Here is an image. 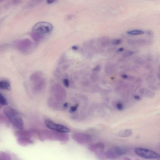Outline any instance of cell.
I'll return each instance as SVG.
<instances>
[{
    "mask_svg": "<svg viewBox=\"0 0 160 160\" xmlns=\"http://www.w3.org/2000/svg\"><path fill=\"white\" fill-rule=\"evenodd\" d=\"M116 106L117 109L119 111H122L124 108L122 104L120 102L117 103Z\"/></svg>",
    "mask_w": 160,
    "mask_h": 160,
    "instance_id": "obj_23",
    "label": "cell"
},
{
    "mask_svg": "<svg viewBox=\"0 0 160 160\" xmlns=\"http://www.w3.org/2000/svg\"><path fill=\"white\" fill-rule=\"evenodd\" d=\"M56 1L54 0H48L47 1V3L48 4H52L54 3Z\"/></svg>",
    "mask_w": 160,
    "mask_h": 160,
    "instance_id": "obj_31",
    "label": "cell"
},
{
    "mask_svg": "<svg viewBox=\"0 0 160 160\" xmlns=\"http://www.w3.org/2000/svg\"><path fill=\"white\" fill-rule=\"evenodd\" d=\"M134 160H140V159L138 158H137L136 159H134Z\"/></svg>",
    "mask_w": 160,
    "mask_h": 160,
    "instance_id": "obj_37",
    "label": "cell"
},
{
    "mask_svg": "<svg viewBox=\"0 0 160 160\" xmlns=\"http://www.w3.org/2000/svg\"><path fill=\"white\" fill-rule=\"evenodd\" d=\"M95 156L99 160H107L106 152L103 151H101L95 153Z\"/></svg>",
    "mask_w": 160,
    "mask_h": 160,
    "instance_id": "obj_14",
    "label": "cell"
},
{
    "mask_svg": "<svg viewBox=\"0 0 160 160\" xmlns=\"http://www.w3.org/2000/svg\"><path fill=\"white\" fill-rule=\"evenodd\" d=\"M0 89L4 90H10L11 87L10 82L7 80L0 81Z\"/></svg>",
    "mask_w": 160,
    "mask_h": 160,
    "instance_id": "obj_12",
    "label": "cell"
},
{
    "mask_svg": "<svg viewBox=\"0 0 160 160\" xmlns=\"http://www.w3.org/2000/svg\"><path fill=\"white\" fill-rule=\"evenodd\" d=\"M88 149L90 151L95 153L98 151H103L105 146L102 143L91 144L89 145Z\"/></svg>",
    "mask_w": 160,
    "mask_h": 160,
    "instance_id": "obj_11",
    "label": "cell"
},
{
    "mask_svg": "<svg viewBox=\"0 0 160 160\" xmlns=\"http://www.w3.org/2000/svg\"><path fill=\"white\" fill-rule=\"evenodd\" d=\"M124 49L123 48H120L118 49L117 52H122L124 51Z\"/></svg>",
    "mask_w": 160,
    "mask_h": 160,
    "instance_id": "obj_32",
    "label": "cell"
},
{
    "mask_svg": "<svg viewBox=\"0 0 160 160\" xmlns=\"http://www.w3.org/2000/svg\"><path fill=\"white\" fill-rule=\"evenodd\" d=\"M72 49L74 50H78V48L77 46H73L72 47Z\"/></svg>",
    "mask_w": 160,
    "mask_h": 160,
    "instance_id": "obj_35",
    "label": "cell"
},
{
    "mask_svg": "<svg viewBox=\"0 0 160 160\" xmlns=\"http://www.w3.org/2000/svg\"><path fill=\"white\" fill-rule=\"evenodd\" d=\"M10 2V4H11L17 6L20 4L22 2V1H20V0H13V1H12Z\"/></svg>",
    "mask_w": 160,
    "mask_h": 160,
    "instance_id": "obj_21",
    "label": "cell"
},
{
    "mask_svg": "<svg viewBox=\"0 0 160 160\" xmlns=\"http://www.w3.org/2000/svg\"><path fill=\"white\" fill-rule=\"evenodd\" d=\"M33 45L32 41L28 39H24L17 41L15 46L21 52L26 53L31 50Z\"/></svg>",
    "mask_w": 160,
    "mask_h": 160,
    "instance_id": "obj_8",
    "label": "cell"
},
{
    "mask_svg": "<svg viewBox=\"0 0 160 160\" xmlns=\"http://www.w3.org/2000/svg\"><path fill=\"white\" fill-rule=\"evenodd\" d=\"M134 151L139 157L146 159H159L160 156L158 153L151 150L142 147H137Z\"/></svg>",
    "mask_w": 160,
    "mask_h": 160,
    "instance_id": "obj_5",
    "label": "cell"
},
{
    "mask_svg": "<svg viewBox=\"0 0 160 160\" xmlns=\"http://www.w3.org/2000/svg\"><path fill=\"white\" fill-rule=\"evenodd\" d=\"M120 160H133L130 157L127 156H124L122 157Z\"/></svg>",
    "mask_w": 160,
    "mask_h": 160,
    "instance_id": "obj_29",
    "label": "cell"
},
{
    "mask_svg": "<svg viewBox=\"0 0 160 160\" xmlns=\"http://www.w3.org/2000/svg\"><path fill=\"white\" fill-rule=\"evenodd\" d=\"M52 90L54 95L56 99L57 98V99L59 101L64 99L66 96V93L62 86L56 84L54 86Z\"/></svg>",
    "mask_w": 160,
    "mask_h": 160,
    "instance_id": "obj_10",
    "label": "cell"
},
{
    "mask_svg": "<svg viewBox=\"0 0 160 160\" xmlns=\"http://www.w3.org/2000/svg\"><path fill=\"white\" fill-rule=\"evenodd\" d=\"M63 84L65 87L68 88L69 87L70 83L69 80L67 79H64L63 81Z\"/></svg>",
    "mask_w": 160,
    "mask_h": 160,
    "instance_id": "obj_25",
    "label": "cell"
},
{
    "mask_svg": "<svg viewBox=\"0 0 160 160\" xmlns=\"http://www.w3.org/2000/svg\"><path fill=\"white\" fill-rule=\"evenodd\" d=\"M134 54V52L132 51H128L123 54V57L124 58H127L132 56Z\"/></svg>",
    "mask_w": 160,
    "mask_h": 160,
    "instance_id": "obj_19",
    "label": "cell"
},
{
    "mask_svg": "<svg viewBox=\"0 0 160 160\" xmlns=\"http://www.w3.org/2000/svg\"><path fill=\"white\" fill-rule=\"evenodd\" d=\"M3 112L12 124L20 130H22L23 121L20 114L17 111L10 107L6 106L4 108Z\"/></svg>",
    "mask_w": 160,
    "mask_h": 160,
    "instance_id": "obj_2",
    "label": "cell"
},
{
    "mask_svg": "<svg viewBox=\"0 0 160 160\" xmlns=\"http://www.w3.org/2000/svg\"><path fill=\"white\" fill-rule=\"evenodd\" d=\"M68 104L67 103H65L63 104V106L64 108H67L68 107Z\"/></svg>",
    "mask_w": 160,
    "mask_h": 160,
    "instance_id": "obj_34",
    "label": "cell"
},
{
    "mask_svg": "<svg viewBox=\"0 0 160 160\" xmlns=\"http://www.w3.org/2000/svg\"><path fill=\"white\" fill-rule=\"evenodd\" d=\"M101 66L100 65H98L95 66L92 70V71L94 72H98L100 71L101 69Z\"/></svg>",
    "mask_w": 160,
    "mask_h": 160,
    "instance_id": "obj_26",
    "label": "cell"
},
{
    "mask_svg": "<svg viewBox=\"0 0 160 160\" xmlns=\"http://www.w3.org/2000/svg\"><path fill=\"white\" fill-rule=\"evenodd\" d=\"M0 104L3 106H6L8 104L7 100L1 93H0Z\"/></svg>",
    "mask_w": 160,
    "mask_h": 160,
    "instance_id": "obj_18",
    "label": "cell"
},
{
    "mask_svg": "<svg viewBox=\"0 0 160 160\" xmlns=\"http://www.w3.org/2000/svg\"><path fill=\"white\" fill-rule=\"evenodd\" d=\"M78 106V104H77L75 106L71 107L70 108V112L71 113H74L77 110Z\"/></svg>",
    "mask_w": 160,
    "mask_h": 160,
    "instance_id": "obj_24",
    "label": "cell"
},
{
    "mask_svg": "<svg viewBox=\"0 0 160 160\" xmlns=\"http://www.w3.org/2000/svg\"><path fill=\"white\" fill-rule=\"evenodd\" d=\"M121 77L124 79H127L128 78V76L126 74H123L122 75Z\"/></svg>",
    "mask_w": 160,
    "mask_h": 160,
    "instance_id": "obj_33",
    "label": "cell"
},
{
    "mask_svg": "<svg viewBox=\"0 0 160 160\" xmlns=\"http://www.w3.org/2000/svg\"><path fill=\"white\" fill-rule=\"evenodd\" d=\"M39 138L42 141L48 140L64 142H67L70 139L69 135L67 133L47 130L41 131L39 134Z\"/></svg>",
    "mask_w": 160,
    "mask_h": 160,
    "instance_id": "obj_1",
    "label": "cell"
},
{
    "mask_svg": "<svg viewBox=\"0 0 160 160\" xmlns=\"http://www.w3.org/2000/svg\"><path fill=\"white\" fill-rule=\"evenodd\" d=\"M2 108V105H1V104H0V110H1Z\"/></svg>",
    "mask_w": 160,
    "mask_h": 160,
    "instance_id": "obj_36",
    "label": "cell"
},
{
    "mask_svg": "<svg viewBox=\"0 0 160 160\" xmlns=\"http://www.w3.org/2000/svg\"><path fill=\"white\" fill-rule=\"evenodd\" d=\"M30 79L34 84V90L35 91L39 92L43 88L45 82L42 78L41 73L37 72L33 73L31 76Z\"/></svg>",
    "mask_w": 160,
    "mask_h": 160,
    "instance_id": "obj_6",
    "label": "cell"
},
{
    "mask_svg": "<svg viewBox=\"0 0 160 160\" xmlns=\"http://www.w3.org/2000/svg\"><path fill=\"white\" fill-rule=\"evenodd\" d=\"M45 124L47 127L52 131L65 133L70 131V130L68 128L62 125L55 123L48 119L46 120Z\"/></svg>",
    "mask_w": 160,
    "mask_h": 160,
    "instance_id": "obj_9",
    "label": "cell"
},
{
    "mask_svg": "<svg viewBox=\"0 0 160 160\" xmlns=\"http://www.w3.org/2000/svg\"><path fill=\"white\" fill-rule=\"evenodd\" d=\"M122 40L121 39L113 40L112 42V44L114 45H118L121 43Z\"/></svg>",
    "mask_w": 160,
    "mask_h": 160,
    "instance_id": "obj_20",
    "label": "cell"
},
{
    "mask_svg": "<svg viewBox=\"0 0 160 160\" xmlns=\"http://www.w3.org/2000/svg\"><path fill=\"white\" fill-rule=\"evenodd\" d=\"M134 98L137 101H140L141 99V98L140 96L138 95H135L134 97Z\"/></svg>",
    "mask_w": 160,
    "mask_h": 160,
    "instance_id": "obj_30",
    "label": "cell"
},
{
    "mask_svg": "<svg viewBox=\"0 0 160 160\" xmlns=\"http://www.w3.org/2000/svg\"><path fill=\"white\" fill-rule=\"evenodd\" d=\"M146 34L148 36L151 37L153 35V33L151 30H147L146 32Z\"/></svg>",
    "mask_w": 160,
    "mask_h": 160,
    "instance_id": "obj_27",
    "label": "cell"
},
{
    "mask_svg": "<svg viewBox=\"0 0 160 160\" xmlns=\"http://www.w3.org/2000/svg\"><path fill=\"white\" fill-rule=\"evenodd\" d=\"M94 74H93L91 76L92 79H93L94 81H96L98 79V76L95 74V73Z\"/></svg>",
    "mask_w": 160,
    "mask_h": 160,
    "instance_id": "obj_28",
    "label": "cell"
},
{
    "mask_svg": "<svg viewBox=\"0 0 160 160\" xmlns=\"http://www.w3.org/2000/svg\"><path fill=\"white\" fill-rule=\"evenodd\" d=\"M39 1H32L30 2L28 4L27 6L29 7H32L38 3Z\"/></svg>",
    "mask_w": 160,
    "mask_h": 160,
    "instance_id": "obj_22",
    "label": "cell"
},
{
    "mask_svg": "<svg viewBox=\"0 0 160 160\" xmlns=\"http://www.w3.org/2000/svg\"><path fill=\"white\" fill-rule=\"evenodd\" d=\"M126 33L128 34L131 35H137L144 34V32L142 30L136 29L128 31Z\"/></svg>",
    "mask_w": 160,
    "mask_h": 160,
    "instance_id": "obj_16",
    "label": "cell"
},
{
    "mask_svg": "<svg viewBox=\"0 0 160 160\" xmlns=\"http://www.w3.org/2000/svg\"><path fill=\"white\" fill-rule=\"evenodd\" d=\"M128 150L125 148L116 146L107 150L106 152V154L108 159L114 160L126 155Z\"/></svg>",
    "mask_w": 160,
    "mask_h": 160,
    "instance_id": "obj_3",
    "label": "cell"
},
{
    "mask_svg": "<svg viewBox=\"0 0 160 160\" xmlns=\"http://www.w3.org/2000/svg\"><path fill=\"white\" fill-rule=\"evenodd\" d=\"M53 29L52 24L46 22H40L36 23L32 29V32L41 35L51 32Z\"/></svg>",
    "mask_w": 160,
    "mask_h": 160,
    "instance_id": "obj_4",
    "label": "cell"
},
{
    "mask_svg": "<svg viewBox=\"0 0 160 160\" xmlns=\"http://www.w3.org/2000/svg\"><path fill=\"white\" fill-rule=\"evenodd\" d=\"M132 133V131L131 129H127L120 131L118 135L121 137H127L131 136Z\"/></svg>",
    "mask_w": 160,
    "mask_h": 160,
    "instance_id": "obj_13",
    "label": "cell"
},
{
    "mask_svg": "<svg viewBox=\"0 0 160 160\" xmlns=\"http://www.w3.org/2000/svg\"><path fill=\"white\" fill-rule=\"evenodd\" d=\"M139 92L141 94L144 95L145 94L146 96L150 98H153L155 96L154 93L148 90L142 89L140 90Z\"/></svg>",
    "mask_w": 160,
    "mask_h": 160,
    "instance_id": "obj_15",
    "label": "cell"
},
{
    "mask_svg": "<svg viewBox=\"0 0 160 160\" xmlns=\"http://www.w3.org/2000/svg\"><path fill=\"white\" fill-rule=\"evenodd\" d=\"M2 118H1V115H0V121H1V120Z\"/></svg>",
    "mask_w": 160,
    "mask_h": 160,
    "instance_id": "obj_38",
    "label": "cell"
},
{
    "mask_svg": "<svg viewBox=\"0 0 160 160\" xmlns=\"http://www.w3.org/2000/svg\"><path fill=\"white\" fill-rule=\"evenodd\" d=\"M32 38L36 42L40 40L43 37V35L35 33L32 32L31 34Z\"/></svg>",
    "mask_w": 160,
    "mask_h": 160,
    "instance_id": "obj_17",
    "label": "cell"
},
{
    "mask_svg": "<svg viewBox=\"0 0 160 160\" xmlns=\"http://www.w3.org/2000/svg\"><path fill=\"white\" fill-rule=\"evenodd\" d=\"M72 139L79 144L84 145L90 143L92 138L89 134L81 132H75L72 135Z\"/></svg>",
    "mask_w": 160,
    "mask_h": 160,
    "instance_id": "obj_7",
    "label": "cell"
}]
</instances>
